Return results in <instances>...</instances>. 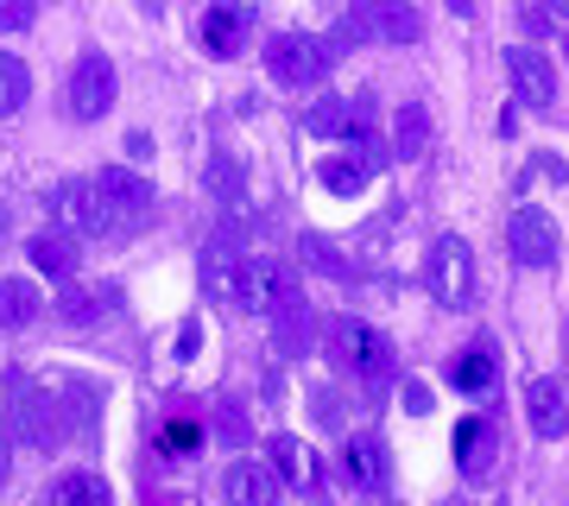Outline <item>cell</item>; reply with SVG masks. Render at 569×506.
<instances>
[{"instance_id": "1", "label": "cell", "mask_w": 569, "mask_h": 506, "mask_svg": "<svg viewBox=\"0 0 569 506\" xmlns=\"http://www.w3.org/2000/svg\"><path fill=\"white\" fill-rule=\"evenodd\" d=\"M323 348H329V361L342 367V374H355V380H367V386H387L392 374H399L392 343L373 324H361V317H329V324H323Z\"/></svg>"}, {"instance_id": "2", "label": "cell", "mask_w": 569, "mask_h": 506, "mask_svg": "<svg viewBox=\"0 0 569 506\" xmlns=\"http://www.w3.org/2000/svg\"><path fill=\"white\" fill-rule=\"evenodd\" d=\"M425 291L443 310H468L475 304V247L462 235H437L425 254Z\"/></svg>"}, {"instance_id": "3", "label": "cell", "mask_w": 569, "mask_h": 506, "mask_svg": "<svg viewBox=\"0 0 569 506\" xmlns=\"http://www.w3.org/2000/svg\"><path fill=\"white\" fill-rule=\"evenodd\" d=\"M329 63H336V44L310 39V32H279V39L266 44V70H272V82H284V89H310V82H323Z\"/></svg>"}, {"instance_id": "4", "label": "cell", "mask_w": 569, "mask_h": 506, "mask_svg": "<svg viewBox=\"0 0 569 506\" xmlns=\"http://www.w3.org/2000/svg\"><path fill=\"white\" fill-rule=\"evenodd\" d=\"M89 183H96V197L108 202V216H114L121 235L146 228V216H152V183H146L140 171H127V165H102Z\"/></svg>"}, {"instance_id": "5", "label": "cell", "mask_w": 569, "mask_h": 506, "mask_svg": "<svg viewBox=\"0 0 569 506\" xmlns=\"http://www.w3.org/2000/svg\"><path fill=\"white\" fill-rule=\"evenodd\" d=\"M557 216H550V209H538V202H519V209H512L507 216V254L519 266H531V272H538V266H557Z\"/></svg>"}, {"instance_id": "6", "label": "cell", "mask_w": 569, "mask_h": 506, "mask_svg": "<svg viewBox=\"0 0 569 506\" xmlns=\"http://www.w3.org/2000/svg\"><path fill=\"white\" fill-rule=\"evenodd\" d=\"M114 63L102 58V51H82L77 70H70V89H63V101H70V121H102L108 108H114Z\"/></svg>"}, {"instance_id": "7", "label": "cell", "mask_w": 569, "mask_h": 506, "mask_svg": "<svg viewBox=\"0 0 569 506\" xmlns=\"http://www.w3.org/2000/svg\"><path fill=\"white\" fill-rule=\"evenodd\" d=\"M7 430H13V444L26 449H58L70 437V418H63L58 393H26L13 411H7Z\"/></svg>"}, {"instance_id": "8", "label": "cell", "mask_w": 569, "mask_h": 506, "mask_svg": "<svg viewBox=\"0 0 569 506\" xmlns=\"http://www.w3.org/2000/svg\"><path fill=\"white\" fill-rule=\"evenodd\" d=\"M348 20H355L361 39H380V44H418L425 39V20H418L411 0H355Z\"/></svg>"}, {"instance_id": "9", "label": "cell", "mask_w": 569, "mask_h": 506, "mask_svg": "<svg viewBox=\"0 0 569 506\" xmlns=\"http://www.w3.org/2000/svg\"><path fill=\"white\" fill-rule=\"evenodd\" d=\"M507 77H512V89H519V101L526 108H557V70H550V58L545 51H531V44H512L507 51Z\"/></svg>"}, {"instance_id": "10", "label": "cell", "mask_w": 569, "mask_h": 506, "mask_svg": "<svg viewBox=\"0 0 569 506\" xmlns=\"http://www.w3.org/2000/svg\"><path fill=\"white\" fill-rule=\"evenodd\" d=\"M197 44H203L209 58H241L247 44V7H234V0H209L203 20H197Z\"/></svg>"}, {"instance_id": "11", "label": "cell", "mask_w": 569, "mask_h": 506, "mask_svg": "<svg viewBox=\"0 0 569 506\" xmlns=\"http://www.w3.org/2000/svg\"><path fill=\"white\" fill-rule=\"evenodd\" d=\"M58 216L70 228H82V235H102V241H114L121 228H114V216H108V202L96 197V183L89 178H77V183H63L58 190Z\"/></svg>"}, {"instance_id": "12", "label": "cell", "mask_w": 569, "mask_h": 506, "mask_svg": "<svg viewBox=\"0 0 569 506\" xmlns=\"http://www.w3.org/2000/svg\"><path fill=\"white\" fill-rule=\"evenodd\" d=\"M203 291L216 304H234V310H241L247 304V254H234L228 241L209 247L203 254Z\"/></svg>"}, {"instance_id": "13", "label": "cell", "mask_w": 569, "mask_h": 506, "mask_svg": "<svg viewBox=\"0 0 569 506\" xmlns=\"http://www.w3.org/2000/svg\"><path fill=\"white\" fill-rule=\"evenodd\" d=\"M526 425H531V437H545V444H557L569 430V399L550 374H538V380L526 386Z\"/></svg>"}, {"instance_id": "14", "label": "cell", "mask_w": 569, "mask_h": 506, "mask_svg": "<svg viewBox=\"0 0 569 506\" xmlns=\"http://www.w3.org/2000/svg\"><path fill=\"white\" fill-rule=\"evenodd\" d=\"M367 127V96H329L305 115L310 140H342V133H361Z\"/></svg>"}, {"instance_id": "15", "label": "cell", "mask_w": 569, "mask_h": 506, "mask_svg": "<svg viewBox=\"0 0 569 506\" xmlns=\"http://www.w3.org/2000/svg\"><path fill=\"white\" fill-rule=\"evenodd\" d=\"M493 456H500V430H493L488 418H462V425H456V463H462L468 482H488Z\"/></svg>"}, {"instance_id": "16", "label": "cell", "mask_w": 569, "mask_h": 506, "mask_svg": "<svg viewBox=\"0 0 569 506\" xmlns=\"http://www.w3.org/2000/svg\"><path fill=\"white\" fill-rule=\"evenodd\" d=\"M348 152H361V159H323V171L317 178L336 190V197H355V190H367V178H373V165H380V146L367 140V133H348Z\"/></svg>"}, {"instance_id": "17", "label": "cell", "mask_w": 569, "mask_h": 506, "mask_svg": "<svg viewBox=\"0 0 569 506\" xmlns=\"http://www.w3.org/2000/svg\"><path fill=\"white\" fill-rule=\"evenodd\" d=\"M228 500H234V506H272V500H279V468H266V463H234V468H228Z\"/></svg>"}, {"instance_id": "18", "label": "cell", "mask_w": 569, "mask_h": 506, "mask_svg": "<svg viewBox=\"0 0 569 506\" xmlns=\"http://www.w3.org/2000/svg\"><path fill=\"white\" fill-rule=\"evenodd\" d=\"M266 317H272V329H279V348H284V355H305V343H310V310H305V298H298V285H284Z\"/></svg>"}, {"instance_id": "19", "label": "cell", "mask_w": 569, "mask_h": 506, "mask_svg": "<svg viewBox=\"0 0 569 506\" xmlns=\"http://www.w3.org/2000/svg\"><path fill=\"white\" fill-rule=\"evenodd\" d=\"M26 254H32V266H39V272H51V279H70V272H77V235H63V228L32 235V241H26Z\"/></svg>"}, {"instance_id": "20", "label": "cell", "mask_w": 569, "mask_h": 506, "mask_svg": "<svg viewBox=\"0 0 569 506\" xmlns=\"http://www.w3.org/2000/svg\"><path fill=\"white\" fill-rule=\"evenodd\" d=\"M342 475L355 487H387V449L373 444V437H355V444L342 449Z\"/></svg>"}, {"instance_id": "21", "label": "cell", "mask_w": 569, "mask_h": 506, "mask_svg": "<svg viewBox=\"0 0 569 506\" xmlns=\"http://www.w3.org/2000/svg\"><path fill=\"white\" fill-rule=\"evenodd\" d=\"M39 285L32 279H0V329H26L39 317Z\"/></svg>"}, {"instance_id": "22", "label": "cell", "mask_w": 569, "mask_h": 506, "mask_svg": "<svg viewBox=\"0 0 569 506\" xmlns=\"http://www.w3.org/2000/svg\"><path fill=\"white\" fill-rule=\"evenodd\" d=\"M272 468H279V482H291V487H317V456H310L298 437H272Z\"/></svg>"}, {"instance_id": "23", "label": "cell", "mask_w": 569, "mask_h": 506, "mask_svg": "<svg viewBox=\"0 0 569 506\" xmlns=\"http://www.w3.org/2000/svg\"><path fill=\"white\" fill-rule=\"evenodd\" d=\"M51 506H108V482L102 475H89V468L58 475V482H51Z\"/></svg>"}, {"instance_id": "24", "label": "cell", "mask_w": 569, "mask_h": 506, "mask_svg": "<svg viewBox=\"0 0 569 506\" xmlns=\"http://www.w3.org/2000/svg\"><path fill=\"white\" fill-rule=\"evenodd\" d=\"M392 140H399V159H418L430 146V115L418 108V101H406L399 108V121H392Z\"/></svg>"}, {"instance_id": "25", "label": "cell", "mask_w": 569, "mask_h": 506, "mask_svg": "<svg viewBox=\"0 0 569 506\" xmlns=\"http://www.w3.org/2000/svg\"><path fill=\"white\" fill-rule=\"evenodd\" d=\"M26 96H32V77H26V63L13 58V51H0V121H7V115H20Z\"/></svg>"}, {"instance_id": "26", "label": "cell", "mask_w": 569, "mask_h": 506, "mask_svg": "<svg viewBox=\"0 0 569 506\" xmlns=\"http://www.w3.org/2000/svg\"><path fill=\"white\" fill-rule=\"evenodd\" d=\"M449 380L462 386V393H481V386L493 380V355H488V348H468V355H456V361H449Z\"/></svg>"}, {"instance_id": "27", "label": "cell", "mask_w": 569, "mask_h": 506, "mask_svg": "<svg viewBox=\"0 0 569 506\" xmlns=\"http://www.w3.org/2000/svg\"><path fill=\"white\" fill-rule=\"evenodd\" d=\"M209 190H216V197L222 202H241V171H234V159H209Z\"/></svg>"}, {"instance_id": "28", "label": "cell", "mask_w": 569, "mask_h": 506, "mask_svg": "<svg viewBox=\"0 0 569 506\" xmlns=\"http://www.w3.org/2000/svg\"><path fill=\"white\" fill-rule=\"evenodd\" d=\"M39 20V0H0V32H26Z\"/></svg>"}, {"instance_id": "29", "label": "cell", "mask_w": 569, "mask_h": 506, "mask_svg": "<svg viewBox=\"0 0 569 506\" xmlns=\"http://www.w3.org/2000/svg\"><path fill=\"white\" fill-rule=\"evenodd\" d=\"M190 444H197V425H183V418L164 425V449H190Z\"/></svg>"}, {"instance_id": "30", "label": "cell", "mask_w": 569, "mask_h": 506, "mask_svg": "<svg viewBox=\"0 0 569 506\" xmlns=\"http://www.w3.org/2000/svg\"><path fill=\"white\" fill-rule=\"evenodd\" d=\"M63 317H77V324H89V317H96V298H82V291H70V298H63Z\"/></svg>"}, {"instance_id": "31", "label": "cell", "mask_w": 569, "mask_h": 506, "mask_svg": "<svg viewBox=\"0 0 569 506\" xmlns=\"http://www.w3.org/2000/svg\"><path fill=\"white\" fill-rule=\"evenodd\" d=\"M406 411H411V418H425V411H430V386H418V380L406 386Z\"/></svg>"}, {"instance_id": "32", "label": "cell", "mask_w": 569, "mask_h": 506, "mask_svg": "<svg viewBox=\"0 0 569 506\" xmlns=\"http://www.w3.org/2000/svg\"><path fill=\"white\" fill-rule=\"evenodd\" d=\"M317 418H323V425H336V418H342V411H336V393H317Z\"/></svg>"}, {"instance_id": "33", "label": "cell", "mask_w": 569, "mask_h": 506, "mask_svg": "<svg viewBox=\"0 0 569 506\" xmlns=\"http://www.w3.org/2000/svg\"><path fill=\"white\" fill-rule=\"evenodd\" d=\"M7 449H13V430L0 425V487H7Z\"/></svg>"}, {"instance_id": "34", "label": "cell", "mask_w": 569, "mask_h": 506, "mask_svg": "<svg viewBox=\"0 0 569 506\" xmlns=\"http://www.w3.org/2000/svg\"><path fill=\"white\" fill-rule=\"evenodd\" d=\"M449 13H462V20H468V13H475V0H449Z\"/></svg>"}, {"instance_id": "35", "label": "cell", "mask_w": 569, "mask_h": 506, "mask_svg": "<svg viewBox=\"0 0 569 506\" xmlns=\"http://www.w3.org/2000/svg\"><path fill=\"white\" fill-rule=\"evenodd\" d=\"M550 13H557V20H569V0H550Z\"/></svg>"}, {"instance_id": "36", "label": "cell", "mask_w": 569, "mask_h": 506, "mask_svg": "<svg viewBox=\"0 0 569 506\" xmlns=\"http://www.w3.org/2000/svg\"><path fill=\"white\" fill-rule=\"evenodd\" d=\"M0 235H7V209H0Z\"/></svg>"}]
</instances>
